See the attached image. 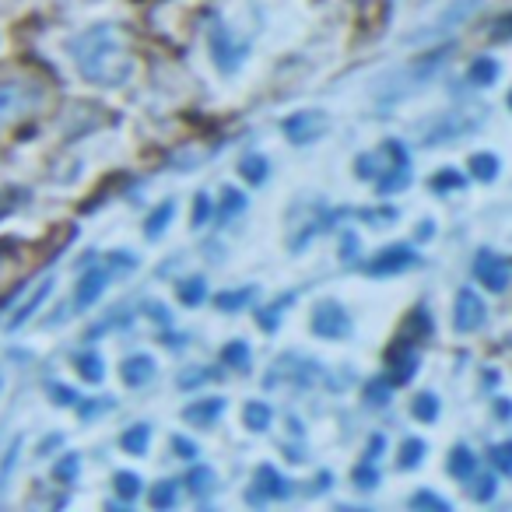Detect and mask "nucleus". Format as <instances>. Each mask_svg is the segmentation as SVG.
<instances>
[{
	"mask_svg": "<svg viewBox=\"0 0 512 512\" xmlns=\"http://www.w3.org/2000/svg\"><path fill=\"white\" fill-rule=\"evenodd\" d=\"M67 53L74 57V67L85 81L102 88H116L134 74V53H130V39L120 25H92L81 36L67 43Z\"/></svg>",
	"mask_w": 512,
	"mask_h": 512,
	"instance_id": "1",
	"label": "nucleus"
},
{
	"mask_svg": "<svg viewBox=\"0 0 512 512\" xmlns=\"http://www.w3.org/2000/svg\"><path fill=\"white\" fill-rule=\"evenodd\" d=\"M481 8H484V0H449V4L439 11V15L428 18L425 25H418V29H414L411 36H407V43L421 46V43H435V39L453 36V32L463 29V25H467L470 18H474Z\"/></svg>",
	"mask_w": 512,
	"mask_h": 512,
	"instance_id": "2",
	"label": "nucleus"
},
{
	"mask_svg": "<svg viewBox=\"0 0 512 512\" xmlns=\"http://www.w3.org/2000/svg\"><path fill=\"white\" fill-rule=\"evenodd\" d=\"M137 260L130 253H109L106 264H92L85 271V278L78 281V292H74V306L78 309H88L95 299H99L102 292H106V285L116 278V274H127L134 271Z\"/></svg>",
	"mask_w": 512,
	"mask_h": 512,
	"instance_id": "3",
	"label": "nucleus"
},
{
	"mask_svg": "<svg viewBox=\"0 0 512 512\" xmlns=\"http://www.w3.org/2000/svg\"><path fill=\"white\" fill-rule=\"evenodd\" d=\"M446 57H449V50H435V53H428V57L407 64L404 71L390 74V78H386V95H383V99L397 102V99H404V95L418 92L428 78H435V74H439V67H442V60H446Z\"/></svg>",
	"mask_w": 512,
	"mask_h": 512,
	"instance_id": "4",
	"label": "nucleus"
},
{
	"mask_svg": "<svg viewBox=\"0 0 512 512\" xmlns=\"http://www.w3.org/2000/svg\"><path fill=\"white\" fill-rule=\"evenodd\" d=\"M43 102V92L29 81H0V130L29 116Z\"/></svg>",
	"mask_w": 512,
	"mask_h": 512,
	"instance_id": "5",
	"label": "nucleus"
},
{
	"mask_svg": "<svg viewBox=\"0 0 512 512\" xmlns=\"http://www.w3.org/2000/svg\"><path fill=\"white\" fill-rule=\"evenodd\" d=\"M211 57L218 64V71L225 74H235L239 64L249 57V39H235L228 32V25H214L211 29Z\"/></svg>",
	"mask_w": 512,
	"mask_h": 512,
	"instance_id": "6",
	"label": "nucleus"
},
{
	"mask_svg": "<svg viewBox=\"0 0 512 512\" xmlns=\"http://www.w3.org/2000/svg\"><path fill=\"white\" fill-rule=\"evenodd\" d=\"M407 165V151L400 141H386L379 151H369V155H362L355 162V172L362 179H376V176H386V172L393 169H404Z\"/></svg>",
	"mask_w": 512,
	"mask_h": 512,
	"instance_id": "7",
	"label": "nucleus"
},
{
	"mask_svg": "<svg viewBox=\"0 0 512 512\" xmlns=\"http://www.w3.org/2000/svg\"><path fill=\"white\" fill-rule=\"evenodd\" d=\"M320 379V365L306 362L299 355H285L271 365V376H267V386H313Z\"/></svg>",
	"mask_w": 512,
	"mask_h": 512,
	"instance_id": "8",
	"label": "nucleus"
},
{
	"mask_svg": "<svg viewBox=\"0 0 512 512\" xmlns=\"http://www.w3.org/2000/svg\"><path fill=\"white\" fill-rule=\"evenodd\" d=\"M281 130H285V137L292 144H313L330 130V120H327V113H320V109H306V113L288 116V120L281 123Z\"/></svg>",
	"mask_w": 512,
	"mask_h": 512,
	"instance_id": "9",
	"label": "nucleus"
},
{
	"mask_svg": "<svg viewBox=\"0 0 512 512\" xmlns=\"http://www.w3.org/2000/svg\"><path fill=\"white\" fill-rule=\"evenodd\" d=\"M313 334L327 337V341H341V337L351 334V320H348V313H344L341 302H334V299L316 302V309H313Z\"/></svg>",
	"mask_w": 512,
	"mask_h": 512,
	"instance_id": "10",
	"label": "nucleus"
},
{
	"mask_svg": "<svg viewBox=\"0 0 512 512\" xmlns=\"http://www.w3.org/2000/svg\"><path fill=\"white\" fill-rule=\"evenodd\" d=\"M484 302L481 295L474 292V288H460V295H456V306H453V327L460 330V334H474V330L484 327Z\"/></svg>",
	"mask_w": 512,
	"mask_h": 512,
	"instance_id": "11",
	"label": "nucleus"
},
{
	"mask_svg": "<svg viewBox=\"0 0 512 512\" xmlns=\"http://www.w3.org/2000/svg\"><path fill=\"white\" fill-rule=\"evenodd\" d=\"M411 267H418V253H414L411 246H390L383 249V253H376L365 264V271L376 274V278H386V274H400V271H411Z\"/></svg>",
	"mask_w": 512,
	"mask_h": 512,
	"instance_id": "12",
	"label": "nucleus"
},
{
	"mask_svg": "<svg viewBox=\"0 0 512 512\" xmlns=\"http://www.w3.org/2000/svg\"><path fill=\"white\" fill-rule=\"evenodd\" d=\"M474 274L488 292H505V288H509V278H512V267L505 264L502 256L481 253L477 256V264H474Z\"/></svg>",
	"mask_w": 512,
	"mask_h": 512,
	"instance_id": "13",
	"label": "nucleus"
},
{
	"mask_svg": "<svg viewBox=\"0 0 512 512\" xmlns=\"http://www.w3.org/2000/svg\"><path fill=\"white\" fill-rule=\"evenodd\" d=\"M474 127H477V120H467V116H439V120H435V127H428L425 134H421V141H425V144L456 141V137L470 134Z\"/></svg>",
	"mask_w": 512,
	"mask_h": 512,
	"instance_id": "14",
	"label": "nucleus"
},
{
	"mask_svg": "<svg viewBox=\"0 0 512 512\" xmlns=\"http://www.w3.org/2000/svg\"><path fill=\"white\" fill-rule=\"evenodd\" d=\"M120 372H123V383H127L130 390H141V386H148L151 379H155L158 365L151 355H130L127 362L120 365Z\"/></svg>",
	"mask_w": 512,
	"mask_h": 512,
	"instance_id": "15",
	"label": "nucleus"
},
{
	"mask_svg": "<svg viewBox=\"0 0 512 512\" xmlns=\"http://www.w3.org/2000/svg\"><path fill=\"white\" fill-rule=\"evenodd\" d=\"M221 414H225V400L207 397V400H193V404L183 411V421H190V425H197V428H211Z\"/></svg>",
	"mask_w": 512,
	"mask_h": 512,
	"instance_id": "16",
	"label": "nucleus"
},
{
	"mask_svg": "<svg viewBox=\"0 0 512 512\" xmlns=\"http://www.w3.org/2000/svg\"><path fill=\"white\" fill-rule=\"evenodd\" d=\"M53 288H57V278H43V281H39V285L32 288V295H29V299H25L22 306H18V313L8 320V327H11V330H18V327H22V323H29V320H32V313H36V309L43 306V302H46V295H50Z\"/></svg>",
	"mask_w": 512,
	"mask_h": 512,
	"instance_id": "17",
	"label": "nucleus"
},
{
	"mask_svg": "<svg viewBox=\"0 0 512 512\" xmlns=\"http://www.w3.org/2000/svg\"><path fill=\"white\" fill-rule=\"evenodd\" d=\"M288 495H292L288 477H281L274 467L256 470V498H288Z\"/></svg>",
	"mask_w": 512,
	"mask_h": 512,
	"instance_id": "18",
	"label": "nucleus"
},
{
	"mask_svg": "<svg viewBox=\"0 0 512 512\" xmlns=\"http://www.w3.org/2000/svg\"><path fill=\"white\" fill-rule=\"evenodd\" d=\"M474 470H477V456L470 453L467 446H456L453 456H449V474L460 477V481H470V477H474Z\"/></svg>",
	"mask_w": 512,
	"mask_h": 512,
	"instance_id": "19",
	"label": "nucleus"
},
{
	"mask_svg": "<svg viewBox=\"0 0 512 512\" xmlns=\"http://www.w3.org/2000/svg\"><path fill=\"white\" fill-rule=\"evenodd\" d=\"M390 369H393V383H407V379L414 376V369H418V355H414V351L397 348L390 355Z\"/></svg>",
	"mask_w": 512,
	"mask_h": 512,
	"instance_id": "20",
	"label": "nucleus"
},
{
	"mask_svg": "<svg viewBox=\"0 0 512 512\" xmlns=\"http://www.w3.org/2000/svg\"><path fill=\"white\" fill-rule=\"evenodd\" d=\"M467 78H470V85H481V88L495 85V81H498V64L491 57H477L474 64H470Z\"/></svg>",
	"mask_w": 512,
	"mask_h": 512,
	"instance_id": "21",
	"label": "nucleus"
},
{
	"mask_svg": "<svg viewBox=\"0 0 512 512\" xmlns=\"http://www.w3.org/2000/svg\"><path fill=\"white\" fill-rule=\"evenodd\" d=\"M172 214H176V204H169V200H165V204H158L155 211H151V218L144 221V235H148V239H158V235L169 228Z\"/></svg>",
	"mask_w": 512,
	"mask_h": 512,
	"instance_id": "22",
	"label": "nucleus"
},
{
	"mask_svg": "<svg viewBox=\"0 0 512 512\" xmlns=\"http://www.w3.org/2000/svg\"><path fill=\"white\" fill-rule=\"evenodd\" d=\"M271 418H274L271 407L260 404V400H249L246 411H242V421H246L253 432H267V428H271Z\"/></svg>",
	"mask_w": 512,
	"mask_h": 512,
	"instance_id": "23",
	"label": "nucleus"
},
{
	"mask_svg": "<svg viewBox=\"0 0 512 512\" xmlns=\"http://www.w3.org/2000/svg\"><path fill=\"white\" fill-rule=\"evenodd\" d=\"M148 442H151V428L148 425H134V428H127V432H123L120 446L127 449V453L141 456V453H148Z\"/></svg>",
	"mask_w": 512,
	"mask_h": 512,
	"instance_id": "24",
	"label": "nucleus"
},
{
	"mask_svg": "<svg viewBox=\"0 0 512 512\" xmlns=\"http://www.w3.org/2000/svg\"><path fill=\"white\" fill-rule=\"evenodd\" d=\"M74 362H78V372H81V379H85V383H102V372H106V365H102V358L95 355V351H81Z\"/></svg>",
	"mask_w": 512,
	"mask_h": 512,
	"instance_id": "25",
	"label": "nucleus"
},
{
	"mask_svg": "<svg viewBox=\"0 0 512 512\" xmlns=\"http://www.w3.org/2000/svg\"><path fill=\"white\" fill-rule=\"evenodd\" d=\"M141 477L134 474V470H120V474L113 477V488H116V495L123 498V502H130V498H137L141 495Z\"/></svg>",
	"mask_w": 512,
	"mask_h": 512,
	"instance_id": "26",
	"label": "nucleus"
},
{
	"mask_svg": "<svg viewBox=\"0 0 512 512\" xmlns=\"http://www.w3.org/2000/svg\"><path fill=\"white\" fill-rule=\"evenodd\" d=\"M411 411L418 421H435L439 418V397H435V393H418L414 404H411Z\"/></svg>",
	"mask_w": 512,
	"mask_h": 512,
	"instance_id": "27",
	"label": "nucleus"
},
{
	"mask_svg": "<svg viewBox=\"0 0 512 512\" xmlns=\"http://www.w3.org/2000/svg\"><path fill=\"white\" fill-rule=\"evenodd\" d=\"M186 484H190L193 495H211L214 491V470L211 467H193L190 477H186Z\"/></svg>",
	"mask_w": 512,
	"mask_h": 512,
	"instance_id": "28",
	"label": "nucleus"
},
{
	"mask_svg": "<svg viewBox=\"0 0 512 512\" xmlns=\"http://www.w3.org/2000/svg\"><path fill=\"white\" fill-rule=\"evenodd\" d=\"M470 172H474V179H481V183H491V179L498 176V158L495 155H474L470 158Z\"/></svg>",
	"mask_w": 512,
	"mask_h": 512,
	"instance_id": "29",
	"label": "nucleus"
},
{
	"mask_svg": "<svg viewBox=\"0 0 512 512\" xmlns=\"http://www.w3.org/2000/svg\"><path fill=\"white\" fill-rule=\"evenodd\" d=\"M256 295V288H239V292H221L218 295V309H225V313H235V309L249 306Z\"/></svg>",
	"mask_w": 512,
	"mask_h": 512,
	"instance_id": "30",
	"label": "nucleus"
},
{
	"mask_svg": "<svg viewBox=\"0 0 512 512\" xmlns=\"http://www.w3.org/2000/svg\"><path fill=\"white\" fill-rule=\"evenodd\" d=\"M179 299H183V306H200V302L207 299L204 292V278H190L179 285Z\"/></svg>",
	"mask_w": 512,
	"mask_h": 512,
	"instance_id": "31",
	"label": "nucleus"
},
{
	"mask_svg": "<svg viewBox=\"0 0 512 512\" xmlns=\"http://www.w3.org/2000/svg\"><path fill=\"white\" fill-rule=\"evenodd\" d=\"M242 176H246L249 183H264L267 179V158L264 155H246L242 158Z\"/></svg>",
	"mask_w": 512,
	"mask_h": 512,
	"instance_id": "32",
	"label": "nucleus"
},
{
	"mask_svg": "<svg viewBox=\"0 0 512 512\" xmlns=\"http://www.w3.org/2000/svg\"><path fill=\"white\" fill-rule=\"evenodd\" d=\"M221 362H225V365H235V369H249V344L232 341L225 351H221Z\"/></svg>",
	"mask_w": 512,
	"mask_h": 512,
	"instance_id": "33",
	"label": "nucleus"
},
{
	"mask_svg": "<svg viewBox=\"0 0 512 512\" xmlns=\"http://www.w3.org/2000/svg\"><path fill=\"white\" fill-rule=\"evenodd\" d=\"M421 456H425V442H421V439H407L404 446H400V467H404V470L418 467Z\"/></svg>",
	"mask_w": 512,
	"mask_h": 512,
	"instance_id": "34",
	"label": "nucleus"
},
{
	"mask_svg": "<svg viewBox=\"0 0 512 512\" xmlns=\"http://www.w3.org/2000/svg\"><path fill=\"white\" fill-rule=\"evenodd\" d=\"M78 470H81V456H74V453H67L64 460L53 467V477H57L60 484H71L74 477H78Z\"/></svg>",
	"mask_w": 512,
	"mask_h": 512,
	"instance_id": "35",
	"label": "nucleus"
},
{
	"mask_svg": "<svg viewBox=\"0 0 512 512\" xmlns=\"http://www.w3.org/2000/svg\"><path fill=\"white\" fill-rule=\"evenodd\" d=\"M242 207H246V197L239 190H221V221L235 218Z\"/></svg>",
	"mask_w": 512,
	"mask_h": 512,
	"instance_id": "36",
	"label": "nucleus"
},
{
	"mask_svg": "<svg viewBox=\"0 0 512 512\" xmlns=\"http://www.w3.org/2000/svg\"><path fill=\"white\" fill-rule=\"evenodd\" d=\"M151 505H155V509H169V505H176V484L172 481L155 484V491H151Z\"/></svg>",
	"mask_w": 512,
	"mask_h": 512,
	"instance_id": "37",
	"label": "nucleus"
},
{
	"mask_svg": "<svg viewBox=\"0 0 512 512\" xmlns=\"http://www.w3.org/2000/svg\"><path fill=\"white\" fill-rule=\"evenodd\" d=\"M491 463H495L502 474L512 477V442H498V446H491Z\"/></svg>",
	"mask_w": 512,
	"mask_h": 512,
	"instance_id": "38",
	"label": "nucleus"
},
{
	"mask_svg": "<svg viewBox=\"0 0 512 512\" xmlns=\"http://www.w3.org/2000/svg\"><path fill=\"white\" fill-rule=\"evenodd\" d=\"M407 183H411V176H407V165H404V169H393V172H386V179H379V193H397V190H404Z\"/></svg>",
	"mask_w": 512,
	"mask_h": 512,
	"instance_id": "39",
	"label": "nucleus"
},
{
	"mask_svg": "<svg viewBox=\"0 0 512 512\" xmlns=\"http://www.w3.org/2000/svg\"><path fill=\"white\" fill-rule=\"evenodd\" d=\"M411 509H439V512H449V502L439 495H432V491H418V495H411Z\"/></svg>",
	"mask_w": 512,
	"mask_h": 512,
	"instance_id": "40",
	"label": "nucleus"
},
{
	"mask_svg": "<svg viewBox=\"0 0 512 512\" xmlns=\"http://www.w3.org/2000/svg\"><path fill=\"white\" fill-rule=\"evenodd\" d=\"M463 186V176L456 169H442L439 176L432 179V190H439V193H446V190H460Z\"/></svg>",
	"mask_w": 512,
	"mask_h": 512,
	"instance_id": "41",
	"label": "nucleus"
},
{
	"mask_svg": "<svg viewBox=\"0 0 512 512\" xmlns=\"http://www.w3.org/2000/svg\"><path fill=\"white\" fill-rule=\"evenodd\" d=\"M207 218H211V197L197 193V200H193V225H207Z\"/></svg>",
	"mask_w": 512,
	"mask_h": 512,
	"instance_id": "42",
	"label": "nucleus"
},
{
	"mask_svg": "<svg viewBox=\"0 0 512 512\" xmlns=\"http://www.w3.org/2000/svg\"><path fill=\"white\" fill-rule=\"evenodd\" d=\"M355 481H358V488H376V484H379V474L372 470V460H365V467H358V470H355Z\"/></svg>",
	"mask_w": 512,
	"mask_h": 512,
	"instance_id": "43",
	"label": "nucleus"
},
{
	"mask_svg": "<svg viewBox=\"0 0 512 512\" xmlns=\"http://www.w3.org/2000/svg\"><path fill=\"white\" fill-rule=\"evenodd\" d=\"M288 302H292V299H285V302H281V306L264 309V313H260V327H264V330H274V327H278V323H281V309H285Z\"/></svg>",
	"mask_w": 512,
	"mask_h": 512,
	"instance_id": "44",
	"label": "nucleus"
},
{
	"mask_svg": "<svg viewBox=\"0 0 512 512\" xmlns=\"http://www.w3.org/2000/svg\"><path fill=\"white\" fill-rule=\"evenodd\" d=\"M369 404H386V400H390V383H369Z\"/></svg>",
	"mask_w": 512,
	"mask_h": 512,
	"instance_id": "45",
	"label": "nucleus"
},
{
	"mask_svg": "<svg viewBox=\"0 0 512 512\" xmlns=\"http://www.w3.org/2000/svg\"><path fill=\"white\" fill-rule=\"evenodd\" d=\"M491 495H495V477H481V481H477V488H474V498H477V502H488Z\"/></svg>",
	"mask_w": 512,
	"mask_h": 512,
	"instance_id": "46",
	"label": "nucleus"
},
{
	"mask_svg": "<svg viewBox=\"0 0 512 512\" xmlns=\"http://www.w3.org/2000/svg\"><path fill=\"white\" fill-rule=\"evenodd\" d=\"M50 393H53V397H60L57 404H74V393L64 390V386H50Z\"/></svg>",
	"mask_w": 512,
	"mask_h": 512,
	"instance_id": "47",
	"label": "nucleus"
},
{
	"mask_svg": "<svg viewBox=\"0 0 512 512\" xmlns=\"http://www.w3.org/2000/svg\"><path fill=\"white\" fill-rule=\"evenodd\" d=\"M60 442H64V439H60V435H46L43 446H39V456H46V453H50V449H57Z\"/></svg>",
	"mask_w": 512,
	"mask_h": 512,
	"instance_id": "48",
	"label": "nucleus"
},
{
	"mask_svg": "<svg viewBox=\"0 0 512 512\" xmlns=\"http://www.w3.org/2000/svg\"><path fill=\"white\" fill-rule=\"evenodd\" d=\"M512 32V18H505V22H498L495 25V39H505Z\"/></svg>",
	"mask_w": 512,
	"mask_h": 512,
	"instance_id": "49",
	"label": "nucleus"
},
{
	"mask_svg": "<svg viewBox=\"0 0 512 512\" xmlns=\"http://www.w3.org/2000/svg\"><path fill=\"white\" fill-rule=\"evenodd\" d=\"M176 449L183 456H197V446H190V442H183V439H176Z\"/></svg>",
	"mask_w": 512,
	"mask_h": 512,
	"instance_id": "50",
	"label": "nucleus"
},
{
	"mask_svg": "<svg viewBox=\"0 0 512 512\" xmlns=\"http://www.w3.org/2000/svg\"><path fill=\"white\" fill-rule=\"evenodd\" d=\"M432 232H435V225H432V221H425V225H421V232H418V235H421V239H428V235H432Z\"/></svg>",
	"mask_w": 512,
	"mask_h": 512,
	"instance_id": "51",
	"label": "nucleus"
},
{
	"mask_svg": "<svg viewBox=\"0 0 512 512\" xmlns=\"http://www.w3.org/2000/svg\"><path fill=\"white\" fill-rule=\"evenodd\" d=\"M509 109H512V92H509Z\"/></svg>",
	"mask_w": 512,
	"mask_h": 512,
	"instance_id": "52",
	"label": "nucleus"
},
{
	"mask_svg": "<svg viewBox=\"0 0 512 512\" xmlns=\"http://www.w3.org/2000/svg\"><path fill=\"white\" fill-rule=\"evenodd\" d=\"M0 386H4V376H0Z\"/></svg>",
	"mask_w": 512,
	"mask_h": 512,
	"instance_id": "53",
	"label": "nucleus"
}]
</instances>
